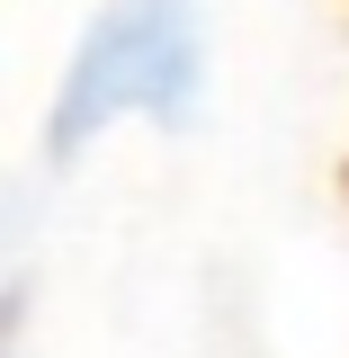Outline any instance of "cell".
Returning <instances> with one entry per match:
<instances>
[{
  "label": "cell",
  "mask_w": 349,
  "mask_h": 358,
  "mask_svg": "<svg viewBox=\"0 0 349 358\" xmlns=\"http://www.w3.org/2000/svg\"><path fill=\"white\" fill-rule=\"evenodd\" d=\"M197 81V45H188V0H117L108 27L90 36L81 81L63 99V143L90 134L108 108H179Z\"/></svg>",
  "instance_id": "obj_1"
}]
</instances>
